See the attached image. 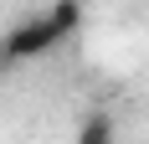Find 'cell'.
<instances>
[{
	"label": "cell",
	"instance_id": "1",
	"mask_svg": "<svg viewBox=\"0 0 149 144\" xmlns=\"http://www.w3.org/2000/svg\"><path fill=\"white\" fill-rule=\"evenodd\" d=\"M77 26H82V0H57V5H46L41 15L15 21V31L0 41V62H36V57H46L52 46H62Z\"/></svg>",
	"mask_w": 149,
	"mask_h": 144
},
{
	"label": "cell",
	"instance_id": "2",
	"mask_svg": "<svg viewBox=\"0 0 149 144\" xmlns=\"http://www.w3.org/2000/svg\"><path fill=\"white\" fill-rule=\"evenodd\" d=\"M77 134H82V139H113V124H108V118H98V113H93V118H88V124H82V129H77Z\"/></svg>",
	"mask_w": 149,
	"mask_h": 144
}]
</instances>
